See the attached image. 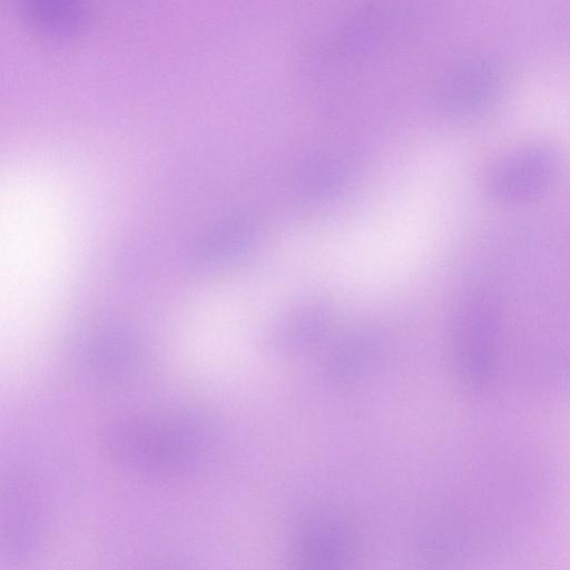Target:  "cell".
Listing matches in <instances>:
<instances>
[{
    "mask_svg": "<svg viewBox=\"0 0 570 570\" xmlns=\"http://www.w3.org/2000/svg\"><path fill=\"white\" fill-rule=\"evenodd\" d=\"M109 460L124 472L147 481L184 480L208 461L212 438L190 414H141L109 424L102 435Z\"/></svg>",
    "mask_w": 570,
    "mask_h": 570,
    "instance_id": "1",
    "label": "cell"
},
{
    "mask_svg": "<svg viewBox=\"0 0 570 570\" xmlns=\"http://www.w3.org/2000/svg\"><path fill=\"white\" fill-rule=\"evenodd\" d=\"M47 497L33 478L10 473L1 484V559L10 570L32 564L46 543Z\"/></svg>",
    "mask_w": 570,
    "mask_h": 570,
    "instance_id": "2",
    "label": "cell"
},
{
    "mask_svg": "<svg viewBox=\"0 0 570 570\" xmlns=\"http://www.w3.org/2000/svg\"><path fill=\"white\" fill-rule=\"evenodd\" d=\"M561 169L558 151L543 142L514 147L499 155L487 167L483 185L500 203H524L544 195Z\"/></svg>",
    "mask_w": 570,
    "mask_h": 570,
    "instance_id": "3",
    "label": "cell"
},
{
    "mask_svg": "<svg viewBox=\"0 0 570 570\" xmlns=\"http://www.w3.org/2000/svg\"><path fill=\"white\" fill-rule=\"evenodd\" d=\"M503 79L497 61L484 57L465 59L444 77L438 95L439 107L450 116L474 114L498 98Z\"/></svg>",
    "mask_w": 570,
    "mask_h": 570,
    "instance_id": "4",
    "label": "cell"
},
{
    "mask_svg": "<svg viewBox=\"0 0 570 570\" xmlns=\"http://www.w3.org/2000/svg\"><path fill=\"white\" fill-rule=\"evenodd\" d=\"M81 360L96 376L117 381L130 376L139 367L141 348L130 332L111 325L88 336L81 348Z\"/></svg>",
    "mask_w": 570,
    "mask_h": 570,
    "instance_id": "5",
    "label": "cell"
},
{
    "mask_svg": "<svg viewBox=\"0 0 570 570\" xmlns=\"http://www.w3.org/2000/svg\"><path fill=\"white\" fill-rule=\"evenodd\" d=\"M348 540L330 517L312 519L302 531L295 570H346Z\"/></svg>",
    "mask_w": 570,
    "mask_h": 570,
    "instance_id": "6",
    "label": "cell"
},
{
    "mask_svg": "<svg viewBox=\"0 0 570 570\" xmlns=\"http://www.w3.org/2000/svg\"><path fill=\"white\" fill-rule=\"evenodd\" d=\"M382 343L381 335L373 331L354 334L328 356L325 364L326 377L336 383L357 379L376 360Z\"/></svg>",
    "mask_w": 570,
    "mask_h": 570,
    "instance_id": "7",
    "label": "cell"
},
{
    "mask_svg": "<svg viewBox=\"0 0 570 570\" xmlns=\"http://www.w3.org/2000/svg\"><path fill=\"white\" fill-rule=\"evenodd\" d=\"M253 226L246 220H236L209 234L196 247V261L206 267H215L239 255L252 242Z\"/></svg>",
    "mask_w": 570,
    "mask_h": 570,
    "instance_id": "8",
    "label": "cell"
},
{
    "mask_svg": "<svg viewBox=\"0 0 570 570\" xmlns=\"http://www.w3.org/2000/svg\"><path fill=\"white\" fill-rule=\"evenodd\" d=\"M327 316L320 308L298 312L277 330L273 344L284 352L306 350L317 343L326 331Z\"/></svg>",
    "mask_w": 570,
    "mask_h": 570,
    "instance_id": "9",
    "label": "cell"
},
{
    "mask_svg": "<svg viewBox=\"0 0 570 570\" xmlns=\"http://www.w3.org/2000/svg\"><path fill=\"white\" fill-rule=\"evenodd\" d=\"M131 570H188V568L176 560L155 559L145 561L134 567Z\"/></svg>",
    "mask_w": 570,
    "mask_h": 570,
    "instance_id": "10",
    "label": "cell"
}]
</instances>
